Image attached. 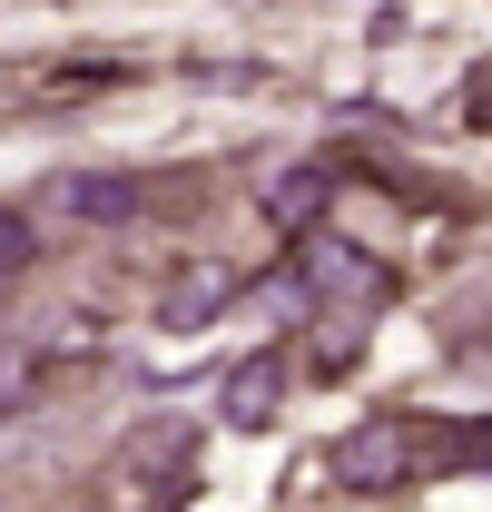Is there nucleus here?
Returning <instances> with one entry per match:
<instances>
[{"mask_svg":"<svg viewBox=\"0 0 492 512\" xmlns=\"http://www.w3.org/2000/svg\"><path fill=\"white\" fill-rule=\"evenodd\" d=\"M306 296L325 316H374V306H394V266L345 247V237H325V227H306Z\"/></svg>","mask_w":492,"mask_h":512,"instance_id":"obj_1","label":"nucleus"},{"mask_svg":"<svg viewBox=\"0 0 492 512\" xmlns=\"http://www.w3.org/2000/svg\"><path fill=\"white\" fill-rule=\"evenodd\" d=\"M335 473H345L355 493H414V483H424V424H404V414L355 424V434L335 444Z\"/></svg>","mask_w":492,"mask_h":512,"instance_id":"obj_2","label":"nucleus"},{"mask_svg":"<svg viewBox=\"0 0 492 512\" xmlns=\"http://www.w3.org/2000/svg\"><path fill=\"white\" fill-rule=\"evenodd\" d=\"M325 197H335V168H325V158H296V168H276V178L256 188V207L306 237V227H325Z\"/></svg>","mask_w":492,"mask_h":512,"instance_id":"obj_3","label":"nucleus"},{"mask_svg":"<svg viewBox=\"0 0 492 512\" xmlns=\"http://www.w3.org/2000/svg\"><path fill=\"white\" fill-rule=\"evenodd\" d=\"M217 404H227V424H237V434H266V424H276V404H286V355H276V345H266V355H246Z\"/></svg>","mask_w":492,"mask_h":512,"instance_id":"obj_4","label":"nucleus"},{"mask_svg":"<svg viewBox=\"0 0 492 512\" xmlns=\"http://www.w3.org/2000/svg\"><path fill=\"white\" fill-rule=\"evenodd\" d=\"M128 483H138L148 503H187V424H148V434L128 444Z\"/></svg>","mask_w":492,"mask_h":512,"instance_id":"obj_5","label":"nucleus"},{"mask_svg":"<svg viewBox=\"0 0 492 512\" xmlns=\"http://www.w3.org/2000/svg\"><path fill=\"white\" fill-rule=\"evenodd\" d=\"M237 306V266H187L178 286H168V306H158V325H207V316H227Z\"/></svg>","mask_w":492,"mask_h":512,"instance_id":"obj_6","label":"nucleus"},{"mask_svg":"<svg viewBox=\"0 0 492 512\" xmlns=\"http://www.w3.org/2000/svg\"><path fill=\"white\" fill-rule=\"evenodd\" d=\"M50 207L60 217H89V227H119V217H138V178H69Z\"/></svg>","mask_w":492,"mask_h":512,"instance_id":"obj_7","label":"nucleus"},{"mask_svg":"<svg viewBox=\"0 0 492 512\" xmlns=\"http://www.w3.org/2000/svg\"><path fill=\"white\" fill-rule=\"evenodd\" d=\"M30 394H40V355H30V345H0V424H10Z\"/></svg>","mask_w":492,"mask_h":512,"instance_id":"obj_8","label":"nucleus"},{"mask_svg":"<svg viewBox=\"0 0 492 512\" xmlns=\"http://www.w3.org/2000/svg\"><path fill=\"white\" fill-rule=\"evenodd\" d=\"M30 256H40V217L0 207V276H30Z\"/></svg>","mask_w":492,"mask_h":512,"instance_id":"obj_9","label":"nucleus"}]
</instances>
